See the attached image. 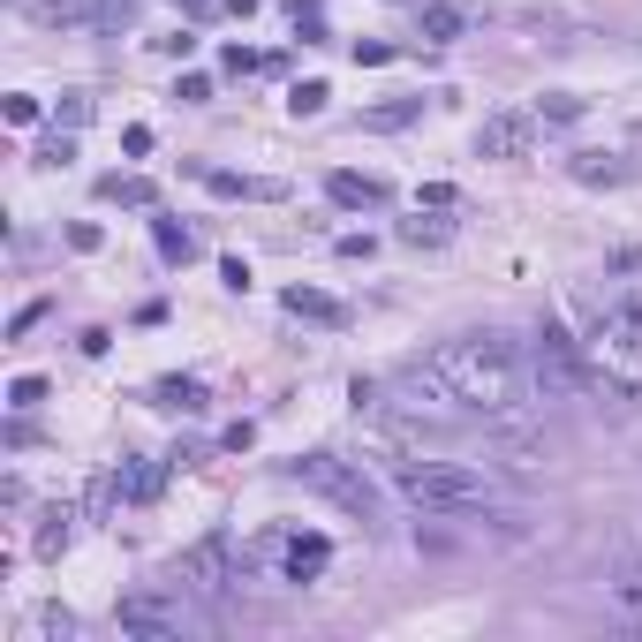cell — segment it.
<instances>
[{
    "label": "cell",
    "instance_id": "cell-34",
    "mask_svg": "<svg viewBox=\"0 0 642 642\" xmlns=\"http://www.w3.org/2000/svg\"><path fill=\"white\" fill-rule=\"evenodd\" d=\"M393 46H378V38H355V68H386Z\"/></svg>",
    "mask_w": 642,
    "mask_h": 642
},
{
    "label": "cell",
    "instance_id": "cell-4",
    "mask_svg": "<svg viewBox=\"0 0 642 642\" xmlns=\"http://www.w3.org/2000/svg\"><path fill=\"white\" fill-rule=\"evenodd\" d=\"M590 363H597V378L605 386H620V393H642V303H612V310H597V325H590Z\"/></svg>",
    "mask_w": 642,
    "mask_h": 642
},
{
    "label": "cell",
    "instance_id": "cell-11",
    "mask_svg": "<svg viewBox=\"0 0 642 642\" xmlns=\"http://www.w3.org/2000/svg\"><path fill=\"white\" fill-rule=\"evenodd\" d=\"M280 310H288V318H310V325H348V303L325 295V288H303V280L280 295Z\"/></svg>",
    "mask_w": 642,
    "mask_h": 642
},
{
    "label": "cell",
    "instance_id": "cell-8",
    "mask_svg": "<svg viewBox=\"0 0 642 642\" xmlns=\"http://www.w3.org/2000/svg\"><path fill=\"white\" fill-rule=\"evenodd\" d=\"M174 582H204V590H235V582H242V559H235V544H227V537H204L197 552H182Z\"/></svg>",
    "mask_w": 642,
    "mask_h": 642
},
{
    "label": "cell",
    "instance_id": "cell-27",
    "mask_svg": "<svg viewBox=\"0 0 642 642\" xmlns=\"http://www.w3.org/2000/svg\"><path fill=\"white\" fill-rule=\"evenodd\" d=\"M53 121H61V129H84V121H91V91H61Z\"/></svg>",
    "mask_w": 642,
    "mask_h": 642
},
{
    "label": "cell",
    "instance_id": "cell-22",
    "mask_svg": "<svg viewBox=\"0 0 642 642\" xmlns=\"http://www.w3.org/2000/svg\"><path fill=\"white\" fill-rule=\"evenodd\" d=\"M537 114L552 121V129H575V121H582V99H575V91H544Z\"/></svg>",
    "mask_w": 642,
    "mask_h": 642
},
{
    "label": "cell",
    "instance_id": "cell-32",
    "mask_svg": "<svg viewBox=\"0 0 642 642\" xmlns=\"http://www.w3.org/2000/svg\"><path fill=\"white\" fill-rule=\"evenodd\" d=\"M220 68H227V76H257V68H265V61H257L250 46H227V53H220Z\"/></svg>",
    "mask_w": 642,
    "mask_h": 642
},
{
    "label": "cell",
    "instance_id": "cell-31",
    "mask_svg": "<svg viewBox=\"0 0 642 642\" xmlns=\"http://www.w3.org/2000/svg\"><path fill=\"white\" fill-rule=\"evenodd\" d=\"M416 204H423V212H454L461 189H454V182H423V197H416Z\"/></svg>",
    "mask_w": 642,
    "mask_h": 642
},
{
    "label": "cell",
    "instance_id": "cell-38",
    "mask_svg": "<svg viewBox=\"0 0 642 642\" xmlns=\"http://www.w3.org/2000/svg\"><path fill=\"white\" fill-rule=\"evenodd\" d=\"M8 121H16V129H31V121H38V99H23V91H16V99H8Z\"/></svg>",
    "mask_w": 642,
    "mask_h": 642
},
{
    "label": "cell",
    "instance_id": "cell-13",
    "mask_svg": "<svg viewBox=\"0 0 642 642\" xmlns=\"http://www.w3.org/2000/svg\"><path fill=\"white\" fill-rule=\"evenodd\" d=\"M152 408H167V416H204V386H197V378H159Z\"/></svg>",
    "mask_w": 642,
    "mask_h": 642
},
{
    "label": "cell",
    "instance_id": "cell-16",
    "mask_svg": "<svg viewBox=\"0 0 642 642\" xmlns=\"http://www.w3.org/2000/svg\"><path fill=\"white\" fill-rule=\"evenodd\" d=\"M99 197H106V204H129V212H152V204H159V189L144 182V174H106V182H99Z\"/></svg>",
    "mask_w": 642,
    "mask_h": 642
},
{
    "label": "cell",
    "instance_id": "cell-5",
    "mask_svg": "<svg viewBox=\"0 0 642 642\" xmlns=\"http://www.w3.org/2000/svg\"><path fill=\"white\" fill-rule=\"evenodd\" d=\"M529 371H537V393L544 401H582L597 386V363L582 340H567L559 325H537V348H529Z\"/></svg>",
    "mask_w": 642,
    "mask_h": 642
},
{
    "label": "cell",
    "instance_id": "cell-33",
    "mask_svg": "<svg viewBox=\"0 0 642 642\" xmlns=\"http://www.w3.org/2000/svg\"><path fill=\"white\" fill-rule=\"evenodd\" d=\"M174 99H189V106H204V99H212V76H197V68H189L182 84H174Z\"/></svg>",
    "mask_w": 642,
    "mask_h": 642
},
{
    "label": "cell",
    "instance_id": "cell-30",
    "mask_svg": "<svg viewBox=\"0 0 642 642\" xmlns=\"http://www.w3.org/2000/svg\"><path fill=\"white\" fill-rule=\"evenodd\" d=\"M68 250H76V257L106 250V227H99V220H76V227H68Z\"/></svg>",
    "mask_w": 642,
    "mask_h": 642
},
{
    "label": "cell",
    "instance_id": "cell-18",
    "mask_svg": "<svg viewBox=\"0 0 642 642\" xmlns=\"http://www.w3.org/2000/svg\"><path fill=\"white\" fill-rule=\"evenodd\" d=\"M416 23H423V38H431V46H454V38L469 31V23H461V8H439V0H423Z\"/></svg>",
    "mask_w": 642,
    "mask_h": 642
},
{
    "label": "cell",
    "instance_id": "cell-21",
    "mask_svg": "<svg viewBox=\"0 0 642 642\" xmlns=\"http://www.w3.org/2000/svg\"><path fill=\"white\" fill-rule=\"evenodd\" d=\"M31 23H91V0H31Z\"/></svg>",
    "mask_w": 642,
    "mask_h": 642
},
{
    "label": "cell",
    "instance_id": "cell-37",
    "mask_svg": "<svg viewBox=\"0 0 642 642\" xmlns=\"http://www.w3.org/2000/svg\"><path fill=\"white\" fill-rule=\"evenodd\" d=\"M121 152L144 159V152H152V129H144V121H136V129H121Z\"/></svg>",
    "mask_w": 642,
    "mask_h": 642
},
{
    "label": "cell",
    "instance_id": "cell-3",
    "mask_svg": "<svg viewBox=\"0 0 642 642\" xmlns=\"http://www.w3.org/2000/svg\"><path fill=\"white\" fill-rule=\"evenodd\" d=\"M288 476H295L303 491H318L325 507L355 514V522H378V514H386V491H378V476L363 469V461H340V454H295V461H288Z\"/></svg>",
    "mask_w": 642,
    "mask_h": 642
},
{
    "label": "cell",
    "instance_id": "cell-19",
    "mask_svg": "<svg viewBox=\"0 0 642 642\" xmlns=\"http://www.w3.org/2000/svg\"><path fill=\"white\" fill-rule=\"evenodd\" d=\"M68 537H76V514L53 507V514H46V529L31 537V552H38V559H61V552H68Z\"/></svg>",
    "mask_w": 642,
    "mask_h": 642
},
{
    "label": "cell",
    "instance_id": "cell-7",
    "mask_svg": "<svg viewBox=\"0 0 642 642\" xmlns=\"http://www.w3.org/2000/svg\"><path fill=\"white\" fill-rule=\"evenodd\" d=\"M121 635H136V642H182V635H189L182 597H167V590H136V597H121Z\"/></svg>",
    "mask_w": 642,
    "mask_h": 642
},
{
    "label": "cell",
    "instance_id": "cell-24",
    "mask_svg": "<svg viewBox=\"0 0 642 642\" xmlns=\"http://www.w3.org/2000/svg\"><path fill=\"white\" fill-rule=\"evenodd\" d=\"M136 0H91V31H129Z\"/></svg>",
    "mask_w": 642,
    "mask_h": 642
},
{
    "label": "cell",
    "instance_id": "cell-17",
    "mask_svg": "<svg viewBox=\"0 0 642 642\" xmlns=\"http://www.w3.org/2000/svg\"><path fill=\"white\" fill-rule=\"evenodd\" d=\"M159 484H167V469L159 461H121V499H136V507H152Z\"/></svg>",
    "mask_w": 642,
    "mask_h": 642
},
{
    "label": "cell",
    "instance_id": "cell-25",
    "mask_svg": "<svg viewBox=\"0 0 642 642\" xmlns=\"http://www.w3.org/2000/svg\"><path fill=\"white\" fill-rule=\"evenodd\" d=\"M325 99H333V91L310 76V84H295V91H288V114H295V121H310V114H325Z\"/></svg>",
    "mask_w": 642,
    "mask_h": 642
},
{
    "label": "cell",
    "instance_id": "cell-23",
    "mask_svg": "<svg viewBox=\"0 0 642 642\" xmlns=\"http://www.w3.org/2000/svg\"><path fill=\"white\" fill-rule=\"evenodd\" d=\"M401 242H408V250H439L446 220H423V204H416V220H401Z\"/></svg>",
    "mask_w": 642,
    "mask_h": 642
},
{
    "label": "cell",
    "instance_id": "cell-28",
    "mask_svg": "<svg viewBox=\"0 0 642 642\" xmlns=\"http://www.w3.org/2000/svg\"><path fill=\"white\" fill-rule=\"evenodd\" d=\"M38 401H46V378H31V371H23L16 386H8V408H16V416H31Z\"/></svg>",
    "mask_w": 642,
    "mask_h": 642
},
{
    "label": "cell",
    "instance_id": "cell-6",
    "mask_svg": "<svg viewBox=\"0 0 642 642\" xmlns=\"http://www.w3.org/2000/svg\"><path fill=\"white\" fill-rule=\"evenodd\" d=\"M537 136H544L537 106H499V114H484V129H476V159H529Z\"/></svg>",
    "mask_w": 642,
    "mask_h": 642
},
{
    "label": "cell",
    "instance_id": "cell-26",
    "mask_svg": "<svg viewBox=\"0 0 642 642\" xmlns=\"http://www.w3.org/2000/svg\"><path fill=\"white\" fill-rule=\"evenodd\" d=\"M605 597H612L620 612H635V620H642V575H612V582H605Z\"/></svg>",
    "mask_w": 642,
    "mask_h": 642
},
{
    "label": "cell",
    "instance_id": "cell-20",
    "mask_svg": "<svg viewBox=\"0 0 642 642\" xmlns=\"http://www.w3.org/2000/svg\"><path fill=\"white\" fill-rule=\"evenodd\" d=\"M152 242H159V257H167V265H189V257H197V235H189L182 220H152Z\"/></svg>",
    "mask_w": 642,
    "mask_h": 642
},
{
    "label": "cell",
    "instance_id": "cell-2",
    "mask_svg": "<svg viewBox=\"0 0 642 642\" xmlns=\"http://www.w3.org/2000/svg\"><path fill=\"white\" fill-rule=\"evenodd\" d=\"M393 491L423 514H484L491 476L476 461H393Z\"/></svg>",
    "mask_w": 642,
    "mask_h": 642
},
{
    "label": "cell",
    "instance_id": "cell-29",
    "mask_svg": "<svg viewBox=\"0 0 642 642\" xmlns=\"http://www.w3.org/2000/svg\"><path fill=\"white\" fill-rule=\"evenodd\" d=\"M68 159H76V136H68V129H53L46 144H38V167H68Z\"/></svg>",
    "mask_w": 642,
    "mask_h": 642
},
{
    "label": "cell",
    "instance_id": "cell-12",
    "mask_svg": "<svg viewBox=\"0 0 642 642\" xmlns=\"http://www.w3.org/2000/svg\"><path fill=\"white\" fill-rule=\"evenodd\" d=\"M567 174H575L582 189H612V182H627V159H612V152H575V159H567Z\"/></svg>",
    "mask_w": 642,
    "mask_h": 642
},
{
    "label": "cell",
    "instance_id": "cell-14",
    "mask_svg": "<svg viewBox=\"0 0 642 642\" xmlns=\"http://www.w3.org/2000/svg\"><path fill=\"white\" fill-rule=\"evenodd\" d=\"M408 121H423V99H386V106H363V121H355V129L393 136V129H408Z\"/></svg>",
    "mask_w": 642,
    "mask_h": 642
},
{
    "label": "cell",
    "instance_id": "cell-10",
    "mask_svg": "<svg viewBox=\"0 0 642 642\" xmlns=\"http://www.w3.org/2000/svg\"><path fill=\"white\" fill-rule=\"evenodd\" d=\"M325 197H333V204H340V212H378V204H386V197H393V189H386V182H378V174H355V167H340V174H333V182H325Z\"/></svg>",
    "mask_w": 642,
    "mask_h": 642
},
{
    "label": "cell",
    "instance_id": "cell-15",
    "mask_svg": "<svg viewBox=\"0 0 642 642\" xmlns=\"http://www.w3.org/2000/svg\"><path fill=\"white\" fill-rule=\"evenodd\" d=\"M325 559H333V544H325V537H288V582H318Z\"/></svg>",
    "mask_w": 642,
    "mask_h": 642
},
{
    "label": "cell",
    "instance_id": "cell-36",
    "mask_svg": "<svg viewBox=\"0 0 642 642\" xmlns=\"http://www.w3.org/2000/svg\"><path fill=\"white\" fill-rule=\"evenodd\" d=\"M371 250H378L371 235H340V242H333V257H348V265H363V257H371Z\"/></svg>",
    "mask_w": 642,
    "mask_h": 642
},
{
    "label": "cell",
    "instance_id": "cell-9",
    "mask_svg": "<svg viewBox=\"0 0 642 642\" xmlns=\"http://www.w3.org/2000/svg\"><path fill=\"white\" fill-rule=\"evenodd\" d=\"M204 189L212 197H242V204H280L288 182H272V174H235V167H204Z\"/></svg>",
    "mask_w": 642,
    "mask_h": 642
},
{
    "label": "cell",
    "instance_id": "cell-1",
    "mask_svg": "<svg viewBox=\"0 0 642 642\" xmlns=\"http://www.w3.org/2000/svg\"><path fill=\"white\" fill-rule=\"evenodd\" d=\"M461 416H491L507 423L537 401V371H529V355L514 348L507 333H461V340H439V348L416 363Z\"/></svg>",
    "mask_w": 642,
    "mask_h": 642
},
{
    "label": "cell",
    "instance_id": "cell-35",
    "mask_svg": "<svg viewBox=\"0 0 642 642\" xmlns=\"http://www.w3.org/2000/svg\"><path fill=\"white\" fill-rule=\"evenodd\" d=\"M38 635H76V620L61 605H38Z\"/></svg>",
    "mask_w": 642,
    "mask_h": 642
}]
</instances>
